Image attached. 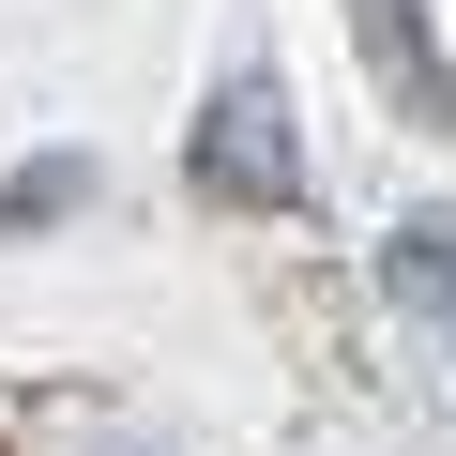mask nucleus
<instances>
[{"label": "nucleus", "mask_w": 456, "mask_h": 456, "mask_svg": "<svg viewBox=\"0 0 456 456\" xmlns=\"http://www.w3.org/2000/svg\"><path fill=\"white\" fill-rule=\"evenodd\" d=\"M395 289H426V320L456 335V213H411L395 228Z\"/></svg>", "instance_id": "3"}, {"label": "nucleus", "mask_w": 456, "mask_h": 456, "mask_svg": "<svg viewBox=\"0 0 456 456\" xmlns=\"http://www.w3.org/2000/svg\"><path fill=\"white\" fill-rule=\"evenodd\" d=\"M365 46H380V77H395L426 122H456V92H441V61H426V16H411V0H365Z\"/></svg>", "instance_id": "2"}, {"label": "nucleus", "mask_w": 456, "mask_h": 456, "mask_svg": "<svg viewBox=\"0 0 456 456\" xmlns=\"http://www.w3.org/2000/svg\"><path fill=\"white\" fill-rule=\"evenodd\" d=\"M198 183H213V198H305V152H289V92H274V77H228V92H213Z\"/></svg>", "instance_id": "1"}]
</instances>
